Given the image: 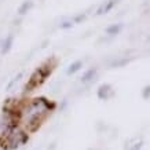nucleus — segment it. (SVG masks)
<instances>
[{"label": "nucleus", "mask_w": 150, "mask_h": 150, "mask_svg": "<svg viewBox=\"0 0 150 150\" xmlns=\"http://www.w3.org/2000/svg\"><path fill=\"white\" fill-rule=\"evenodd\" d=\"M112 95V87L109 84H102L98 88V98L102 100H106L109 96Z\"/></svg>", "instance_id": "obj_5"}, {"label": "nucleus", "mask_w": 150, "mask_h": 150, "mask_svg": "<svg viewBox=\"0 0 150 150\" xmlns=\"http://www.w3.org/2000/svg\"><path fill=\"white\" fill-rule=\"evenodd\" d=\"M142 95H143V98H145V99H149V98H150V86H146L145 88H143Z\"/></svg>", "instance_id": "obj_12"}, {"label": "nucleus", "mask_w": 150, "mask_h": 150, "mask_svg": "<svg viewBox=\"0 0 150 150\" xmlns=\"http://www.w3.org/2000/svg\"><path fill=\"white\" fill-rule=\"evenodd\" d=\"M95 74H96V69H95V68L88 69L87 72L83 73V76H81V81H83V83H90V81L92 80V79L95 77Z\"/></svg>", "instance_id": "obj_7"}, {"label": "nucleus", "mask_w": 150, "mask_h": 150, "mask_svg": "<svg viewBox=\"0 0 150 150\" xmlns=\"http://www.w3.org/2000/svg\"><path fill=\"white\" fill-rule=\"evenodd\" d=\"M129 62V59H120V61H117V62H113L112 64V66H123V65H125V64H128Z\"/></svg>", "instance_id": "obj_13"}, {"label": "nucleus", "mask_w": 150, "mask_h": 150, "mask_svg": "<svg viewBox=\"0 0 150 150\" xmlns=\"http://www.w3.org/2000/svg\"><path fill=\"white\" fill-rule=\"evenodd\" d=\"M33 7V1H30V0H26V1H23L22 4L19 6V8H18V13L19 15H23V14H26L29 10Z\"/></svg>", "instance_id": "obj_8"}, {"label": "nucleus", "mask_w": 150, "mask_h": 150, "mask_svg": "<svg viewBox=\"0 0 150 150\" xmlns=\"http://www.w3.org/2000/svg\"><path fill=\"white\" fill-rule=\"evenodd\" d=\"M54 66H55V59H51V61H47L46 64L41 65L37 70H35V73L30 76L29 81H28L26 86H25V91L26 92L33 91L35 88H37L39 86H41V84L44 83V80H46L51 73H52Z\"/></svg>", "instance_id": "obj_1"}, {"label": "nucleus", "mask_w": 150, "mask_h": 150, "mask_svg": "<svg viewBox=\"0 0 150 150\" xmlns=\"http://www.w3.org/2000/svg\"><path fill=\"white\" fill-rule=\"evenodd\" d=\"M13 43H14V35H8V36L6 37L3 43H1V48H0V52L4 55L7 54L10 50H11V47H13Z\"/></svg>", "instance_id": "obj_6"}, {"label": "nucleus", "mask_w": 150, "mask_h": 150, "mask_svg": "<svg viewBox=\"0 0 150 150\" xmlns=\"http://www.w3.org/2000/svg\"><path fill=\"white\" fill-rule=\"evenodd\" d=\"M116 1H117V0H106V1H103V3L98 7V10H96V15H103V14L109 13L110 10L114 7Z\"/></svg>", "instance_id": "obj_4"}, {"label": "nucleus", "mask_w": 150, "mask_h": 150, "mask_svg": "<svg viewBox=\"0 0 150 150\" xmlns=\"http://www.w3.org/2000/svg\"><path fill=\"white\" fill-rule=\"evenodd\" d=\"M123 29V23H114V25H112V26H109L108 29H106V33L108 35H118V32Z\"/></svg>", "instance_id": "obj_10"}, {"label": "nucleus", "mask_w": 150, "mask_h": 150, "mask_svg": "<svg viewBox=\"0 0 150 150\" xmlns=\"http://www.w3.org/2000/svg\"><path fill=\"white\" fill-rule=\"evenodd\" d=\"M48 110V103L44 98H37L29 105L25 110V120L26 124H33Z\"/></svg>", "instance_id": "obj_2"}, {"label": "nucleus", "mask_w": 150, "mask_h": 150, "mask_svg": "<svg viewBox=\"0 0 150 150\" xmlns=\"http://www.w3.org/2000/svg\"><path fill=\"white\" fill-rule=\"evenodd\" d=\"M81 66H83L81 61H76V62H73V64L69 65V68H68V70H66V73H68V74H73V73L79 72V70L81 69Z\"/></svg>", "instance_id": "obj_9"}, {"label": "nucleus", "mask_w": 150, "mask_h": 150, "mask_svg": "<svg viewBox=\"0 0 150 150\" xmlns=\"http://www.w3.org/2000/svg\"><path fill=\"white\" fill-rule=\"evenodd\" d=\"M73 25H74L73 21H65V22H62L59 26H61V29H69V28H72Z\"/></svg>", "instance_id": "obj_11"}, {"label": "nucleus", "mask_w": 150, "mask_h": 150, "mask_svg": "<svg viewBox=\"0 0 150 150\" xmlns=\"http://www.w3.org/2000/svg\"><path fill=\"white\" fill-rule=\"evenodd\" d=\"M28 139V137L23 134L22 131H19V129H11V131L7 134L4 137V145L6 146V149H8V150H14V149H17L19 145H22L23 142Z\"/></svg>", "instance_id": "obj_3"}]
</instances>
